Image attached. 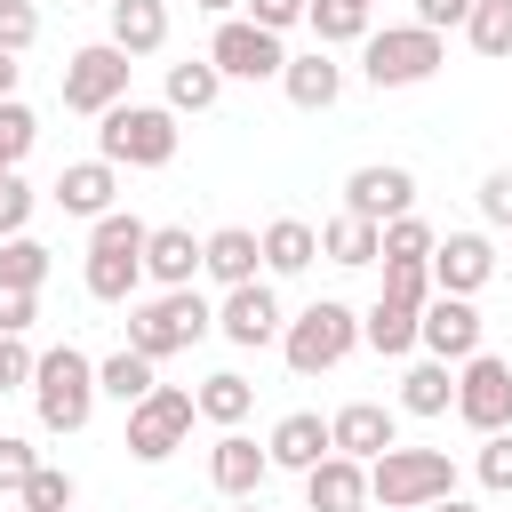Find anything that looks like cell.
<instances>
[{"mask_svg":"<svg viewBox=\"0 0 512 512\" xmlns=\"http://www.w3.org/2000/svg\"><path fill=\"white\" fill-rule=\"evenodd\" d=\"M144 240H152V224L144 216H128V208H112V216H96L88 224V296L96 304H136V288H144Z\"/></svg>","mask_w":512,"mask_h":512,"instance_id":"obj_1","label":"cell"},{"mask_svg":"<svg viewBox=\"0 0 512 512\" xmlns=\"http://www.w3.org/2000/svg\"><path fill=\"white\" fill-rule=\"evenodd\" d=\"M208 328H216V304H208L200 288H160V296L128 304V352H144V360L192 352Z\"/></svg>","mask_w":512,"mask_h":512,"instance_id":"obj_2","label":"cell"},{"mask_svg":"<svg viewBox=\"0 0 512 512\" xmlns=\"http://www.w3.org/2000/svg\"><path fill=\"white\" fill-rule=\"evenodd\" d=\"M96 360L80 352V344H56V352H40V368H32V408H40V424L64 440V432H88V416H96Z\"/></svg>","mask_w":512,"mask_h":512,"instance_id":"obj_3","label":"cell"},{"mask_svg":"<svg viewBox=\"0 0 512 512\" xmlns=\"http://www.w3.org/2000/svg\"><path fill=\"white\" fill-rule=\"evenodd\" d=\"M440 496H456L448 448H384L368 464V504H384V512H432Z\"/></svg>","mask_w":512,"mask_h":512,"instance_id":"obj_4","label":"cell"},{"mask_svg":"<svg viewBox=\"0 0 512 512\" xmlns=\"http://www.w3.org/2000/svg\"><path fill=\"white\" fill-rule=\"evenodd\" d=\"M352 344H360V312L336 304V296L304 304V312L280 328V360H288L296 376H328L336 360H352Z\"/></svg>","mask_w":512,"mask_h":512,"instance_id":"obj_5","label":"cell"},{"mask_svg":"<svg viewBox=\"0 0 512 512\" xmlns=\"http://www.w3.org/2000/svg\"><path fill=\"white\" fill-rule=\"evenodd\" d=\"M440 64H448V40L424 32V24H384V32L360 40V72H368V88H424Z\"/></svg>","mask_w":512,"mask_h":512,"instance_id":"obj_6","label":"cell"},{"mask_svg":"<svg viewBox=\"0 0 512 512\" xmlns=\"http://www.w3.org/2000/svg\"><path fill=\"white\" fill-rule=\"evenodd\" d=\"M96 160L112 168H168L176 160V112L168 104H112L96 128Z\"/></svg>","mask_w":512,"mask_h":512,"instance_id":"obj_7","label":"cell"},{"mask_svg":"<svg viewBox=\"0 0 512 512\" xmlns=\"http://www.w3.org/2000/svg\"><path fill=\"white\" fill-rule=\"evenodd\" d=\"M128 56L112 48V40H88V48H72L64 56V112H88V120H104L112 104H128Z\"/></svg>","mask_w":512,"mask_h":512,"instance_id":"obj_8","label":"cell"},{"mask_svg":"<svg viewBox=\"0 0 512 512\" xmlns=\"http://www.w3.org/2000/svg\"><path fill=\"white\" fill-rule=\"evenodd\" d=\"M192 416H200V400H192L184 384H160L152 400L128 408V456H136V464H168V456L192 440Z\"/></svg>","mask_w":512,"mask_h":512,"instance_id":"obj_9","label":"cell"},{"mask_svg":"<svg viewBox=\"0 0 512 512\" xmlns=\"http://www.w3.org/2000/svg\"><path fill=\"white\" fill-rule=\"evenodd\" d=\"M456 416L488 440V432H512V360L504 352H472L456 368Z\"/></svg>","mask_w":512,"mask_h":512,"instance_id":"obj_10","label":"cell"},{"mask_svg":"<svg viewBox=\"0 0 512 512\" xmlns=\"http://www.w3.org/2000/svg\"><path fill=\"white\" fill-rule=\"evenodd\" d=\"M208 64H216L224 80H280V72H288V48H280V32H264V24H248V16H224L216 40H208Z\"/></svg>","mask_w":512,"mask_h":512,"instance_id":"obj_11","label":"cell"},{"mask_svg":"<svg viewBox=\"0 0 512 512\" xmlns=\"http://www.w3.org/2000/svg\"><path fill=\"white\" fill-rule=\"evenodd\" d=\"M480 336H488V320L472 312V296H432V304L416 312V344H424V360H448V368H464L472 352H488Z\"/></svg>","mask_w":512,"mask_h":512,"instance_id":"obj_12","label":"cell"},{"mask_svg":"<svg viewBox=\"0 0 512 512\" xmlns=\"http://www.w3.org/2000/svg\"><path fill=\"white\" fill-rule=\"evenodd\" d=\"M344 216H368V224H392V216H416V176L400 160H368L344 176Z\"/></svg>","mask_w":512,"mask_h":512,"instance_id":"obj_13","label":"cell"},{"mask_svg":"<svg viewBox=\"0 0 512 512\" xmlns=\"http://www.w3.org/2000/svg\"><path fill=\"white\" fill-rule=\"evenodd\" d=\"M280 296L264 288V280H248V288H224V304H216V336L224 344H240V352H256V344H280Z\"/></svg>","mask_w":512,"mask_h":512,"instance_id":"obj_14","label":"cell"},{"mask_svg":"<svg viewBox=\"0 0 512 512\" xmlns=\"http://www.w3.org/2000/svg\"><path fill=\"white\" fill-rule=\"evenodd\" d=\"M488 280H496L488 232H448V240L432 248V288H440V296H480Z\"/></svg>","mask_w":512,"mask_h":512,"instance_id":"obj_15","label":"cell"},{"mask_svg":"<svg viewBox=\"0 0 512 512\" xmlns=\"http://www.w3.org/2000/svg\"><path fill=\"white\" fill-rule=\"evenodd\" d=\"M328 432H336V456H360V464H376L384 448H400V416L384 400H344L328 416Z\"/></svg>","mask_w":512,"mask_h":512,"instance_id":"obj_16","label":"cell"},{"mask_svg":"<svg viewBox=\"0 0 512 512\" xmlns=\"http://www.w3.org/2000/svg\"><path fill=\"white\" fill-rule=\"evenodd\" d=\"M112 192H120V168L112 160H72V168H56V184H48V200L64 208V216H112Z\"/></svg>","mask_w":512,"mask_h":512,"instance_id":"obj_17","label":"cell"},{"mask_svg":"<svg viewBox=\"0 0 512 512\" xmlns=\"http://www.w3.org/2000/svg\"><path fill=\"white\" fill-rule=\"evenodd\" d=\"M264 456H272V472H312L320 456H336V432H328V416L296 408V416H280V424H272Z\"/></svg>","mask_w":512,"mask_h":512,"instance_id":"obj_18","label":"cell"},{"mask_svg":"<svg viewBox=\"0 0 512 512\" xmlns=\"http://www.w3.org/2000/svg\"><path fill=\"white\" fill-rule=\"evenodd\" d=\"M264 472H272V456H264L248 432H216V448H208V480H216V496L248 504V496L264 488Z\"/></svg>","mask_w":512,"mask_h":512,"instance_id":"obj_19","label":"cell"},{"mask_svg":"<svg viewBox=\"0 0 512 512\" xmlns=\"http://www.w3.org/2000/svg\"><path fill=\"white\" fill-rule=\"evenodd\" d=\"M256 264H264V232H248V224H224V232L200 240V272H208L216 288H248Z\"/></svg>","mask_w":512,"mask_h":512,"instance_id":"obj_20","label":"cell"},{"mask_svg":"<svg viewBox=\"0 0 512 512\" xmlns=\"http://www.w3.org/2000/svg\"><path fill=\"white\" fill-rule=\"evenodd\" d=\"M280 88H288V104H296V112H328V104L344 96V64H336L328 48H304V56H288Z\"/></svg>","mask_w":512,"mask_h":512,"instance_id":"obj_21","label":"cell"},{"mask_svg":"<svg viewBox=\"0 0 512 512\" xmlns=\"http://www.w3.org/2000/svg\"><path fill=\"white\" fill-rule=\"evenodd\" d=\"M304 496H312V512H360L368 504V464L360 456H320L304 472Z\"/></svg>","mask_w":512,"mask_h":512,"instance_id":"obj_22","label":"cell"},{"mask_svg":"<svg viewBox=\"0 0 512 512\" xmlns=\"http://www.w3.org/2000/svg\"><path fill=\"white\" fill-rule=\"evenodd\" d=\"M128 64L168 48V0H112V32H104Z\"/></svg>","mask_w":512,"mask_h":512,"instance_id":"obj_23","label":"cell"},{"mask_svg":"<svg viewBox=\"0 0 512 512\" xmlns=\"http://www.w3.org/2000/svg\"><path fill=\"white\" fill-rule=\"evenodd\" d=\"M192 272H200V240H192L184 224H152V240H144V280L192 288Z\"/></svg>","mask_w":512,"mask_h":512,"instance_id":"obj_24","label":"cell"},{"mask_svg":"<svg viewBox=\"0 0 512 512\" xmlns=\"http://www.w3.org/2000/svg\"><path fill=\"white\" fill-rule=\"evenodd\" d=\"M320 256L328 264H384V224H368V216H328L320 224Z\"/></svg>","mask_w":512,"mask_h":512,"instance_id":"obj_25","label":"cell"},{"mask_svg":"<svg viewBox=\"0 0 512 512\" xmlns=\"http://www.w3.org/2000/svg\"><path fill=\"white\" fill-rule=\"evenodd\" d=\"M360 344H368L376 360H408V352H416V312L392 304V296H376V304L360 312Z\"/></svg>","mask_w":512,"mask_h":512,"instance_id":"obj_26","label":"cell"},{"mask_svg":"<svg viewBox=\"0 0 512 512\" xmlns=\"http://www.w3.org/2000/svg\"><path fill=\"white\" fill-rule=\"evenodd\" d=\"M304 264H320V232L304 224V216H272L264 224V272H304Z\"/></svg>","mask_w":512,"mask_h":512,"instance_id":"obj_27","label":"cell"},{"mask_svg":"<svg viewBox=\"0 0 512 512\" xmlns=\"http://www.w3.org/2000/svg\"><path fill=\"white\" fill-rule=\"evenodd\" d=\"M152 368H160V360H144V352H128V344H120L112 360H96V392H104V400H120V408H136V400H152V392H160V376H152Z\"/></svg>","mask_w":512,"mask_h":512,"instance_id":"obj_28","label":"cell"},{"mask_svg":"<svg viewBox=\"0 0 512 512\" xmlns=\"http://www.w3.org/2000/svg\"><path fill=\"white\" fill-rule=\"evenodd\" d=\"M400 408H408V416H448V408H456V368H448V360H416V368L400 376Z\"/></svg>","mask_w":512,"mask_h":512,"instance_id":"obj_29","label":"cell"},{"mask_svg":"<svg viewBox=\"0 0 512 512\" xmlns=\"http://www.w3.org/2000/svg\"><path fill=\"white\" fill-rule=\"evenodd\" d=\"M192 400H200V416H208L216 432H240V416L256 408V384H248L240 368H216V376H208V384H200Z\"/></svg>","mask_w":512,"mask_h":512,"instance_id":"obj_30","label":"cell"},{"mask_svg":"<svg viewBox=\"0 0 512 512\" xmlns=\"http://www.w3.org/2000/svg\"><path fill=\"white\" fill-rule=\"evenodd\" d=\"M368 16H376V8H360V0H312V16H304V24H312V40L336 56V48H360V40L376 32Z\"/></svg>","mask_w":512,"mask_h":512,"instance_id":"obj_31","label":"cell"},{"mask_svg":"<svg viewBox=\"0 0 512 512\" xmlns=\"http://www.w3.org/2000/svg\"><path fill=\"white\" fill-rule=\"evenodd\" d=\"M224 96V72L208 64V56H184V64H168V112H208Z\"/></svg>","mask_w":512,"mask_h":512,"instance_id":"obj_32","label":"cell"},{"mask_svg":"<svg viewBox=\"0 0 512 512\" xmlns=\"http://www.w3.org/2000/svg\"><path fill=\"white\" fill-rule=\"evenodd\" d=\"M40 144V120H32V104H0V176H24V152Z\"/></svg>","mask_w":512,"mask_h":512,"instance_id":"obj_33","label":"cell"},{"mask_svg":"<svg viewBox=\"0 0 512 512\" xmlns=\"http://www.w3.org/2000/svg\"><path fill=\"white\" fill-rule=\"evenodd\" d=\"M432 248H440V232L424 216H392L384 224V264H432Z\"/></svg>","mask_w":512,"mask_h":512,"instance_id":"obj_34","label":"cell"},{"mask_svg":"<svg viewBox=\"0 0 512 512\" xmlns=\"http://www.w3.org/2000/svg\"><path fill=\"white\" fill-rule=\"evenodd\" d=\"M464 40H472L488 64H504V56H512V8H504V0H480L472 24H464Z\"/></svg>","mask_w":512,"mask_h":512,"instance_id":"obj_35","label":"cell"},{"mask_svg":"<svg viewBox=\"0 0 512 512\" xmlns=\"http://www.w3.org/2000/svg\"><path fill=\"white\" fill-rule=\"evenodd\" d=\"M0 280H8V288H40V280H48V248H40L32 232L0 240Z\"/></svg>","mask_w":512,"mask_h":512,"instance_id":"obj_36","label":"cell"},{"mask_svg":"<svg viewBox=\"0 0 512 512\" xmlns=\"http://www.w3.org/2000/svg\"><path fill=\"white\" fill-rule=\"evenodd\" d=\"M72 496H80V480H72V472H56V464H40V472L24 480V496H16V504H24V512H72Z\"/></svg>","mask_w":512,"mask_h":512,"instance_id":"obj_37","label":"cell"},{"mask_svg":"<svg viewBox=\"0 0 512 512\" xmlns=\"http://www.w3.org/2000/svg\"><path fill=\"white\" fill-rule=\"evenodd\" d=\"M384 296L392 304H408V312H424L440 288H432V264H384Z\"/></svg>","mask_w":512,"mask_h":512,"instance_id":"obj_38","label":"cell"},{"mask_svg":"<svg viewBox=\"0 0 512 512\" xmlns=\"http://www.w3.org/2000/svg\"><path fill=\"white\" fill-rule=\"evenodd\" d=\"M472 472H480V488H488V496H512V432H488V440H480V456H472Z\"/></svg>","mask_w":512,"mask_h":512,"instance_id":"obj_39","label":"cell"},{"mask_svg":"<svg viewBox=\"0 0 512 512\" xmlns=\"http://www.w3.org/2000/svg\"><path fill=\"white\" fill-rule=\"evenodd\" d=\"M40 40V8L32 0H0V56H24Z\"/></svg>","mask_w":512,"mask_h":512,"instance_id":"obj_40","label":"cell"},{"mask_svg":"<svg viewBox=\"0 0 512 512\" xmlns=\"http://www.w3.org/2000/svg\"><path fill=\"white\" fill-rule=\"evenodd\" d=\"M40 472V448L32 440H16V432H0V496H24V480Z\"/></svg>","mask_w":512,"mask_h":512,"instance_id":"obj_41","label":"cell"},{"mask_svg":"<svg viewBox=\"0 0 512 512\" xmlns=\"http://www.w3.org/2000/svg\"><path fill=\"white\" fill-rule=\"evenodd\" d=\"M32 208H40V192H32L24 176H0V240H16V232L32 224Z\"/></svg>","mask_w":512,"mask_h":512,"instance_id":"obj_42","label":"cell"},{"mask_svg":"<svg viewBox=\"0 0 512 512\" xmlns=\"http://www.w3.org/2000/svg\"><path fill=\"white\" fill-rule=\"evenodd\" d=\"M32 368H40V352L24 336H0V392H32Z\"/></svg>","mask_w":512,"mask_h":512,"instance_id":"obj_43","label":"cell"},{"mask_svg":"<svg viewBox=\"0 0 512 512\" xmlns=\"http://www.w3.org/2000/svg\"><path fill=\"white\" fill-rule=\"evenodd\" d=\"M40 320V288H8L0 280V336H24Z\"/></svg>","mask_w":512,"mask_h":512,"instance_id":"obj_44","label":"cell"},{"mask_svg":"<svg viewBox=\"0 0 512 512\" xmlns=\"http://www.w3.org/2000/svg\"><path fill=\"white\" fill-rule=\"evenodd\" d=\"M480 216H488L496 232H512V168H488V176H480Z\"/></svg>","mask_w":512,"mask_h":512,"instance_id":"obj_45","label":"cell"},{"mask_svg":"<svg viewBox=\"0 0 512 512\" xmlns=\"http://www.w3.org/2000/svg\"><path fill=\"white\" fill-rule=\"evenodd\" d=\"M240 8H248V24H264V32H288V24L312 16V0H240Z\"/></svg>","mask_w":512,"mask_h":512,"instance_id":"obj_46","label":"cell"},{"mask_svg":"<svg viewBox=\"0 0 512 512\" xmlns=\"http://www.w3.org/2000/svg\"><path fill=\"white\" fill-rule=\"evenodd\" d=\"M472 8L480 0H416V24L424 32H456V24H472Z\"/></svg>","mask_w":512,"mask_h":512,"instance_id":"obj_47","label":"cell"},{"mask_svg":"<svg viewBox=\"0 0 512 512\" xmlns=\"http://www.w3.org/2000/svg\"><path fill=\"white\" fill-rule=\"evenodd\" d=\"M16 80H24V64H16V56H0V104L16 96Z\"/></svg>","mask_w":512,"mask_h":512,"instance_id":"obj_48","label":"cell"},{"mask_svg":"<svg viewBox=\"0 0 512 512\" xmlns=\"http://www.w3.org/2000/svg\"><path fill=\"white\" fill-rule=\"evenodd\" d=\"M192 8H200V16H216V24H224V16H232V8H240V0H192Z\"/></svg>","mask_w":512,"mask_h":512,"instance_id":"obj_49","label":"cell"},{"mask_svg":"<svg viewBox=\"0 0 512 512\" xmlns=\"http://www.w3.org/2000/svg\"><path fill=\"white\" fill-rule=\"evenodd\" d=\"M432 512H480V504H464V496H440V504H432Z\"/></svg>","mask_w":512,"mask_h":512,"instance_id":"obj_50","label":"cell"},{"mask_svg":"<svg viewBox=\"0 0 512 512\" xmlns=\"http://www.w3.org/2000/svg\"><path fill=\"white\" fill-rule=\"evenodd\" d=\"M232 512H264V504H256V496H248V504H232Z\"/></svg>","mask_w":512,"mask_h":512,"instance_id":"obj_51","label":"cell"},{"mask_svg":"<svg viewBox=\"0 0 512 512\" xmlns=\"http://www.w3.org/2000/svg\"><path fill=\"white\" fill-rule=\"evenodd\" d=\"M360 8H376V0H360Z\"/></svg>","mask_w":512,"mask_h":512,"instance_id":"obj_52","label":"cell"},{"mask_svg":"<svg viewBox=\"0 0 512 512\" xmlns=\"http://www.w3.org/2000/svg\"><path fill=\"white\" fill-rule=\"evenodd\" d=\"M104 8H112V0H104Z\"/></svg>","mask_w":512,"mask_h":512,"instance_id":"obj_53","label":"cell"},{"mask_svg":"<svg viewBox=\"0 0 512 512\" xmlns=\"http://www.w3.org/2000/svg\"><path fill=\"white\" fill-rule=\"evenodd\" d=\"M504 8H512V0H504Z\"/></svg>","mask_w":512,"mask_h":512,"instance_id":"obj_54","label":"cell"}]
</instances>
